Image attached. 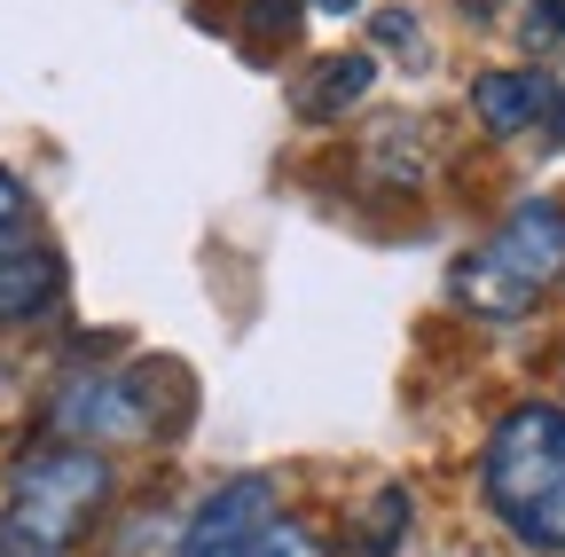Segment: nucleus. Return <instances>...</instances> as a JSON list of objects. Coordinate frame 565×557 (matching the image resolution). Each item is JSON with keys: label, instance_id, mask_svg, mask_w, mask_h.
<instances>
[{"label": "nucleus", "instance_id": "5", "mask_svg": "<svg viewBox=\"0 0 565 557\" xmlns=\"http://www.w3.org/2000/svg\"><path fill=\"white\" fill-rule=\"evenodd\" d=\"M267 526H275V479H267V471H236V479H221V486H212V495L181 518L173 557H252Z\"/></svg>", "mask_w": 565, "mask_h": 557}, {"label": "nucleus", "instance_id": "9", "mask_svg": "<svg viewBox=\"0 0 565 557\" xmlns=\"http://www.w3.org/2000/svg\"><path fill=\"white\" fill-rule=\"evenodd\" d=\"M362 165L385 189H416L424 165H433V150H424V118H377L370 142H362Z\"/></svg>", "mask_w": 565, "mask_h": 557}, {"label": "nucleus", "instance_id": "4", "mask_svg": "<svg viewBox=\"0 0 565 557\" xmlns=\"http://www.w3.org/2000/svg\"><path fill=\"white\" fill-rule=\"evenodd\" d=\"M55 432L71 448H126V440H150L158 432V393H141L134 369H87L55 393Z\"/></svg>", "mask_w": 565, "mask_h": 557}, {"label": "nucleus", "instance_id": "12", "mask_svg": "<svg viewBox=\"0 0 565 557\" xmlns=\"http://www.w3.org/2000/svg\"><path fill=\"white\" fill-rule=\"evenodd\" d=\"M519 47H526V55L565 47V0H526V17H519Z\"/></svg>", "mask_w": 565, "mask_h": 557}, {"label": "nucleus", "instance_id": "13", "mask_svg": "<svg viewBox=\"0 0 565 557\" xmlns=\"http://www.w3.org/2000/svg\"><path fill=\"white\" fill-rule=\"evenodd\" d=\"M370 32H377V47H393V55H408V63H424V55H433L408 9H377V17H370Z\"/></svg>", "mask_w": 565, "mask_h": 557}, {"label": "nucleus", "instance_id": "1", "mask_svg": "<svg viewBox=\"0 0 565 557\" xmlns=\"http://www.w3.org/2000/svg\"><path fill=\"white\" fill-rule=\"evenodd\" d=\"M479 503L519 549L565 557V408L519 400L479 448Z\"/></svg>", "mask_w": 565, "mask_h": 557}, {"label": "nucleus", "instance_id": "3", "mask_svg": "<svg viewBox=\"0 0 565 557\" xmlns=\"http://www.w3.org/2000/svg\"><path fill=\"white\" fill-rule=\"evenodd\" d=\"M110 456L103 448H32L17 471H9V495H0V557H71L103 503H110Z\"/></svg>", "mask_w": 565, "mask_h": 557}, {"label": "nucleus", "instance_id": "15", "mask_svg": "<svg viewBox=\"0 0 565 557\" xmlns=\"http://www.w3.org/2000/svg\"><path fill=\"white\" fill-rule=\"evenodd\" d=\"M542 142H550V150H565V79H557V95H550V118H542Z\"/></svg>", "mask_w": 565, "mask_h": 557}, {"label": "nucleus", "instance_id": "7", "mask_svg": "<svg viewBox=\"0 0 565 557\" xmlns=\"http://www.w3.org/2000/svg\"><path fill=\"white\" fill-rule=\"evenodd\" d=\"M370 87H377V55L370 47H338V55L307 63V79L291 87V110L322 126V118H345L353 103H370Z\"/></svg>", "mask_w": 565, "mask_h": 557}, {"label": "nucleus", "instance_id": "2", "mask_svg": "<svg viewBox=\"0 0 565 557\" xmlns=\"http://www.w3.org/2000/svg\"><path fill=\"white\" fill-rule=\"evenodd\" d=\"M557 283H565V196H519L511 221L456 259L448 299L479 322H526Z\"/></svg>", "mask_w": 565, "mask_h": 557}, {"label": "nucleus", "instance_id": "6", "mask_svg": "<svg viewBox=\"0 0 565 557\" xmlns=\"http://www.w3.org/2000/svg\"><path fill=\"white\" fill-rule=\"evenodd\" d=\"M550 95H557V79L534 72V63H519V72H479L471 79V118L494 133V142H511V133H542Z\"/></svg>", "mask_w": 565, "mask_h": 557}, {"label": "nucleus", "instance_id": "8", "mask_svg": "<svg viewBox=\"0 0 565 557\" xmlns=\"http://www.w3.org/2000/svg\"><path fill=\"white\" fill-rule=\"evenodd\" d=\"M63 299V259L47 244H24V251H0V322H32Z\"/></svg>", "mask_w": 565, "mask_h": 557}, {"label": "nucleus", "instance_id": "11", "mask_svg": "<svg viewBox=\"0 0 565 557\" xmlns=\"http://www.w3.org/2000/svg\"><path fill=\"white\" fill-rule=\"evenodd\" d=\"M24 236H32V196H24V181L0 165V251H24Z\"/></svg>", "mask_w": 565, "mask_h": 557}, {"label": "nucleus", "instance_id": "10", "mask_svg": "<svg viewBox=\"0 0 565 557\" xmlns=\"http://www.w3.org/2000/svg\"><path fill=\"white\" fill-rule=\"evenodd\" d=\"M408 511H416L408 486H377L362 503V518H353V557H393L408 542Z\"/></svg>", "mask_w": 565, "mask_h": 557}, {"label": "nucleus", "instance_id": "14", "mask_svg": "<svg viewBox=\"0 0 565 557\" xmlns=\"http://www.w3.org/2000/svg\"><path fill=\"white\" fill-rule=\"evenodd\" d=\"M252 557H322V534L315 526H299V518H275L267 534H259V549Z\"/></svg>", "mask_w": 565, "mask_h": 557}]
</instances>
